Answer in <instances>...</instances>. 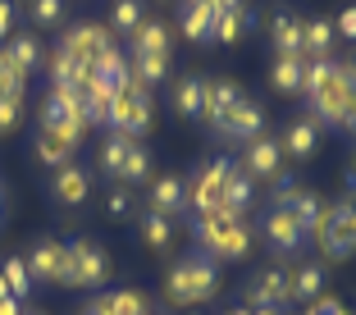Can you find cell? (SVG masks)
<instances>
[{
    "mask_svg": "<svg viewBox=\"0 0 356 315\" xmlns=\"http://www.w3.org/2000/svg\"><path fill=\"white\" fill-rule=\"evenodd\" d=\"M352 64H356V60H352Z\"/></svg>",
    "mask_w": 356,
    "mask_h": 315,
    "instance_id": "obj_55",
    "label": "cell"
},
{
    "mask_svg": "<svg viewBox=\"0 0 356 315\" xmlns=\"http://www.w3.org/2000/svg\"><path fill=\"white\" fill-rule=\"evenodd\" d=\"M302 78H306V60L302 55H279V60H274V87H279V92L297 96L302 92Z\"/></svg>",
    "mask_w": 356,
    "mask_h": 315,
    "instance_id": "obj_29",
    "label": "cell"
},
{
    "mask_svg": "<svg viewBox=\"0 0 356 315\" xmlns=\"http://www.w3.org/2000/svg\"><path fill=\"white\" fill-rule=\"evenodd\" d=\"M261 128H265V110L256 101H238L224 115V124H215V137H224V142H252V137H261Z\"/></svg>",
    "mask_w": 356,
    "mask_h": 315,
    "instance_id": "obj_9",
    "label": "cell"
},
{
    "mask_svg": "<svg viewBox=\"0 0 356 315\" xmlns=\"http://www.w3.org/2000/svg\"><path fill=\"white\" fill-rule=\"evenodd\" d=\"M128 147H133V137H124V133H110V137H105V147H101V169L110 174V179H119Z\"/></svg>",
    "mask_w": 356,
    "mask_h": 315,
    "instance_id": "obj_35",
    "label": "cell"
},
{
    "mask_svg": "<svg viewBox=\"0 0 356 315\" xmlns=\"http://www.w3.org/2000/svg\"><path fill=\"white\" fill-rule=\"evenodd\" d=\"M28 14H32V23L51 28V23L64 19V0H28Z\"/></svg>",
    "mask_w": 356,
    "mask_h": 315,
    "instance_id": "obj_40",
    "label": "cell"
},
{
    "mask_svg": "<svg viewBox=\"0 0 356 315\" xmlns=\"http://www.w3.org/2000/svg\"><path fill=\"white\" fill-rule=\"evenodd\" d=\"M256 28V14L242 5V10H224V14H215V42H242V32H252Z\"/></svg>",
    "mask_w": 356,
    "mask_h": 315,
    "instance_id": "obj_26",
    "label": "cell"
},
{
    "mask_svg": "<svg viewBox=\"0 0 356 315\" xmlns=\"http://www.w3.org/2000/svg\"><path fill=\"white\" fill-rule=\"evenodd\" d=\"M343 188H347V201H356V165L343 174Z\"/></svg>",
    "mask_w": 356,
    "mask_h": 315,
    "instance_id": "obj_46",
    "label": "cell"
},
{
    "mask_svg": "<svg viewBox=\"0 0 356 315\" xmlns=\"http://www.w3.org/2000/svg\"><path fill=\"white\" fill-rule=\"evenodd\" d=\"M338 124H343L347 133L356 137V96H352V101H347V110H343V119H338Z\"/></svg>",
    "mask_w": 356,
    "mask_h": 315,
    "instance_id": "obj_44",
    "label": "cell"
},
{
    "mask_svg": "<svg viewBox=\"0 0 356 315\" xmlns=\"http://www.w3.org/2000/svg\"><path fill=\"white\" fill-rule=\"evenodd\" d=\"M105 46H115V42H110V28H96V23H78V28H69V37H64L60 55H69L78 69H87V74H92L96 55H101Z\"/></svg>",
    "mask_w": 356,
    "mask_h": 315,
    "instance_id": "obj_6",
    "label": "cell"
},
{
    "mask_svg": "<svg viewBox=\"0 0 356 315\" xmlns=\"http://www.w3.org/2000/svg\"><path fill=\"white\" fill-rule=\"evenodd\" d=\"M274 197H279L274 206H283L297 220L302 238H315V229H320V220H325V201L315 197V192H306V188H288V192H274Z\"/></svg>",
    "mask_w": 356,
    "mask_h": 315,
    "instance_id": "obj_10",
    "label": "cell"
},
{
    "mask_svg": "<svg viewBox=\"0 0 356 315\" xmlns=\"http://www.w3.org/2000/svg\"><path fill=\"white\" fill-rule=\"evenodd\" d=\"M0 279L10 284V297H28L32 293V274H28V261H19V256H10V261L0 265Z\"/></svg>",
    "mask_w": 356,
    "mask_h": 315,
    "instance_id": "obj_36",
    "label": "cell"
},
{
    "mask_svg": "<svg viewBox=\"0 0 356 315\" xmlns=\"http://www.w3.org/2000/svg\"><path fill=\"white\" fill-rule=\"evenodd\" d=\"M288 302H293V297H288V274H283V270H265V274H256V279H252V306H256V315H279Z\"/></svg>",
    "mask_w": 356,
    "mask_h": 315,
    "instance_id": "obj_11",
    "label": "cell"
},
{
    "mask_svg": "<svg viewBox=\"0 0 356 315\" xmlns=\"http://www.w3.org/2000/svg\"><path fill=\"white\" fill-rule=\"evenodd\" d=\"M133 55H169V28L165 23H147L133 32Z\"/></svg>",
    "mask_w": 356,
    "mask_h": 315,
    "instance_id": "obj_28",
    "label": "cell"
},
{
    "mask_svg": "<svg viewBox=\"0 0 356 315\" xmlns=\"http://www.w3.org/2000/svg\"><path fill=\"white\" fill-rule=\"evenodd\" d=\"M256 201V188H252V174H242V169H233L229 183H224V201H220V215H229V220H242L247 210H252Z\"/></svg>",
    "mask_w": 356,
    "mask_h": 315,
    "instance_id": "obj_18",
    "label": "cell"
},
{
    "mask_svg": "<svg viewBox=\"0 0 356 315\" xmlns=\"http://www.w3.org/2000/svg\"><path fill=\"white\" fill-rule=\"evenodd\" d=\"M105 210H110L115 220H128V215H133V197H128L124 188H115L110 197H105Z\"/></svg>",
    "mask_w": 356,
    "mask_h": 315,
    "instance_id": "obj_42",
    "label": "cell"
},
{
    "mask_svg": "<svg viewBox=\"0 0 356 315\" xmlns=\"http://www.w3.org/2000/svg\"><path fill=\"white\" fill-rule=\"evenodd\" d=\"M19 110H23V96H0V133H10L19 124Z\"/></svg>",
    "mask_w": 356,
    "mask_h": 315,
    "instance_id": "obj_41",
    "label": "cell"
},
{
    "mask_svg": "<svg viewBox=\"0 0 356 315\" xmlns=\"http://www.w3.org/2000/svg\"><path fill=\"white\" fill-rule=\"evenodd\" d=\"M110 101H115V96H105L101 87H87L83 105H78V119H83L87 128H92V124H110Z\"/></svg>",
    "mask_w": 356,
    "mask_h": 315,
    "instance_id": "obj_31",
    "label": "cell"
},
{
    "mask_svg": "<svg viewBox=\"0 0 356 315\" xmlns=\"http://www.w3.org/2000/svg\"><path fill=\"white\" fill-rule=\"evenodd\" d=\"M265 242H270L279 256H293V252H302L306 247V238H302V229H297V220L288 215L283 206H274L270 215H265Z\"/></svg>",
    "mask_w": 356,
    "mask_h": 315,
    "instance_id": "obj_13",
    "label": "cell"
},
{
    "mask_svg": "<svg viewBox=\"0 0 356 315\" xmlns=\"http://www.w3.org/2000/svg\"><path fill=\"white\" fill-rule=\"evenodd\" d=\"M283 169V147L274 137H252L247 151H242V174H252V179H274Z\"/></svg>",
    "mask_w": 356,
    "mask_h": 315,
    "instance_id": "obj_12",
    "label": "cell"
},
{
    "mask_svg": "<svg viewBox=\"0 0 356 315\" xmlns=\"http://www.w3.org/2000/svg\"><path fill=\"white\" fill-rule=\"evenodd\" d=\"M338 32H343V37H352V42H356V10H347L343 19H338Z\"/></svg>",
    "mask_w": 356,
    "mask_h": 315,
    "instance_id": "obj_45",
    "label": "cell"
},
{
    "mask_svg": "<svg viewBox=\"0 0 356 315\" xmlns=\"http://www.w3.org/2000/svg\"><path fill=\"white\" fill-rule=\"evenodd\" d=\"M224 315H256V311H224Z\"/></svg>",
    "mask_w": 356,
    "mask_h": 315,
    "instance_id": "obj_51",
    "label": "cell"
},
{
    "mask_svg": "<svg viewBox=\"0 0 356 315\" xmlns=\"http://www.w3.org/2000/svg\"><path fill=\"white\" fill-rule=\"evenodd\" d=\"M0 69H5V55H0Z\"/></svg>",
    "mask_w": 356,
    "mask_h": 315,
    "instance_id": "obj_54",
    "label": "cell"
},
{
    "mask_svg": "<svg viewBox=\"0 0 356 315\" xmlns=\"http://www.w3.org/2000/svg\"><path fill=\"white\" fill-rule=\"evenodd\" d=\"M28 274H32V279H55V284L78 288V279H74V261H69V247H64V242H51V238L32 247V256H28Z\"/></svg>",
    "mask_w": 356,
    "mask_h": 315,
    "instance_id": "obj_5",
    "label": "cell"
},
{
    "mask_svg": "<svg viewBox=\"0 0 356 315\" xmlns=\"http://www.w3.org/2000/svg\"><path fill=\"white\" fill-rule=\"evenodd\" d=\"M147 179H151V156L133 142L124 156V169H119V183H147Z\"/></svg>",
    "mask_w": 356,
    "mask_h": 315,
    "instance_id": "obj_37",
    "label": "cell"
},
{
    "mask_svg": "<svg viewBox=\"0 0 356 315\" xmlns=\"http://www.w3.org/2000/svg\"><path fill=\"white\" fill-rule=\"evenodd\" d=\"M288 297L293 302H320L325 297V265H297L293 274H288Z\"/></svg>",
    "mask_w": 356,
    "mask_h": 315,
    "instance_id": "obj_20",
    "label": "cell"
},
{
    "mask_svg": "<svg viewBox=\"0 0 356 315\" xmlns=\"http://www.w3.org/2000/svg\"><path fill=\"white\" fill-rule=\"evenodd\" d=\"M37 160L51 169H64L69 160H74V142L60 133H37Z\"/></svg>",
    "mask_w": 356,
    "mask_h": 315,
    "instance_id": "obj_27",
    "label": "cell"
},
{
    "mask_svg": "<svg viewBox=\"0 0 356 315\" xmlns=\"http://www.w3.org/2000/svg\"><path fill=\"white\" fill-rule=\"evenodd\" d=\"M42 133H60V137H69V142L78 147V137L87 133V124L78 119V105L69 101V96L46 92V101H42Z\"/></svg>",
    "mask_w": 356,
    "mask_h": 315,
    "instance_id": "obj_8",
    "label": "cell"
},
{
    "mask_svg": "<svg viewBox=\"0 0 356 315\" xmlns=\"http://www.w3.org/2000/svg\"><path fill=\"white\" fill-rule=\"evenodd\" d=\"M238 101H247V96L238 92V83H229V78H210L206 83V115L201 119H210V128L224 124V115H229Z\"/></svg>",
    "mask_w": 356,
    "mask_h": 315,
    "instance_id": "obj_19",
    "label": "cell"
},
{
    "mask_svg": "<svg viewBox=\"0 0 356 315\" xmlns=\"http://www.w3.org/2000/svg\"><path fill=\"white\" fill-rule=\"evenodd\" d=\"M5 297H10V284H5V279H0V302H5Z\"/></svg>",
    "mask_w": 356,
    "mask_h": 315,
    "instance_id": "obj_50",
    "label": "cell"
},
{
    "mask_svg": "<svg viewBox=\"0 0 356 315\" xmlns=\"http://www.w3.org/2000/svg\"><path fill=\"white\" fill-rule=\"evenodd\" d=\"M51 192H55V201H60V206H83L87 192H92V174H87L83 165H74V160H69L64 169H55Z\"/></svg>",
    "mask_w": 356,
    "mask_h": 315,
    "instance_id": "obj_16",
    "label": "cell"
},
{
    "mask_svg": "<svg viewBox=\"0 0 356 315\" xmlns=\"http://www.w3.org/2000/svg\"><path fill=\"white\" fill-rule=\"evenodd\" d=\"M174 110L183 119H201L206 115V83H201V78H178L174 83Z\"/></svg>",
    "mask_w": 356,
    "mask_h": 315,
    "instance_id": "obj_22",
    "label": "cell"
},
{
    "mask_svg": "<svg viewBox=\"0 0 356 315\" xmlns=\"http://www.w3.org/2000/svg\"><path fill=\"white\" fill-rule=\"evenodd\" d=\"M178 28H183L188 42H215V5L210 0H183Z\"/></svg>",
    "mask_w": 356,
    "mask_h": 315,
    "instance_id": "obj_14",
    "label": "cell"
},
{
    "mask_svg": "<svg viewBox=\"0 0 356 315\" xmlns=\"http://www.w3.org/2000/svg\"><path fill=\"white\" fill-rule=\"evenodd\" d=\"M137 229H142V242H147L151 252H165L169 242H174V220H165L156 210H147V215L137 220Z\"/></svg>",
    "mask_w": 356,
    "mask_h": 315,
    "instance_id": "obj_30",
    "label": "cell"
},
{
    "mask_svg": "<svg viewBox=\"0 0 356 315\" xmlns=\"http://www.w3.org/2000/svg\"><path fill=\"white\" fill-rule=\"evenodd\" d=\"M279 147L288 151V156H297V160H311L315 147H320V128H315L311 119H297V124H288V133H283Z\"/></svg>",
    "mask_w": 356,
    "mask_h": 315,
    "instance_id": "obj_23",
    "label": "cell"
},
{
    "mask_svg": "<svg viewBox=\"0 0 356 315\" xmlns=\"http://www.w3.org/2000/svg\"><path fill=\"white\" fill-rule=\"evenodd\" d=\"M0 206H5V192H0Z\"/></svg>",
    "mask_w": 356,
    "mask_h": 315,
    "instance_id": "obj_53",
    "label": "cell"
},
{
    "mask_svg": "<svg viewBox=\"0 0 356 315\" xmlns=\"http://www.w3.org/2000/svg\"><path fill=\"white\" fill-rule=\"evenodd\" d=\"M23 315H42V311H23Z\"/></svg>",
    "mask_w": 356,
    "mask_h": 315,
    "instance_id": "obj_52",
    "label": "cell"
},
{
    "mask_svg": "<svg viewBox=\"0 0 356 315\" xmlns=\"http://www.w3.org/2000/svg\"><path fill=\"white\" fill-rule=\"evenodd\" d=\"M169 302L174 306H192V279H188V261H178L169 270Z\"/></svg>",
    "mask_w": 356,
    "mask_h": 315,
    "instance_id": "obj_39",
    "label": "cell"
},
{
    "mask_svg": "<svg viewBox=\"0 0 356 315\" xmlns=\"http://www.w3.org/2000/svg\"><path fill=\"white\" fill-rule=\"evenodd\" d=\"M69 247V261H74V279L78 288H101L105 279H110V261H105V247H96V242L78 238V242H64Z\"/></svg>",
    "mask_w": 356,
    "mask_h": 315,
    "instance_id": "obj_7",
    "label": "cell"
},
{
    "mask_svg": "<svg viewBox=\"0 0 356 315\" xmlns=\"http://www.w3.org/2000/svg\"><path fill=\"white\" fill-rule=\"evenodd\" d=\"M110 128L124 133V137H133V142L151 128V96H147L142 83H133L128 92H119L115 101H110Z\"/></svg>",
    "mask_w": 356,
    "mask_h": 315,
    "instance_id": "obj_4",
    "label": "cell"
},
{
    "mask_svg": "<svg viewBox=\"0 0 356 315\" xmlns=\"http://www.w3.org/2000/svg\"><path fill=\"white\" fill-rule=\"evenodd\" d=\"M83 315H105V311H101V302H92V306H87Z\"/></svg>",
    "mask_w": 356,
    "mask_h": 315,
    "instance_id": "obj_49",
    "label": "cell"
},
{
    "mask_svg": "<svg viewBox=\"0 0 356 315\" xmlns=\"http://www.w3.org/2000/svg\"><path fill=\"white\" fill-rule=\"evenodd\" d=\"M210 5H215V14H224V10H242L247 0H210Z\"/></svg>",
    "mask_w": 356,
    "mask_h": 315,
    "instance_id": "obj_48",
    "label": "cell"
},
{
    "mask_svg": "<svg viewBox=\"0 0 356 315\" xmlns=\"http://www.w3.org/2000/svg\"><path fill=\"white\" fill-rule=\"evenodd\" d=\"M188 261V279H192V302H210L220 293V261L210 252H197V256H183Z\"/></svg>",
    "mask_w": 356,
    "mask_h": 315,
    "instance_id": "obj_17",
    "label": "cell"
},
{
    "mask_svg": "<svg viewBox=\"0 0 356 315\" xmlns=\"http://www.w3.org/2000/svg\"><path fill=\"white\" fill-rule=\"evenodd\" d=\"M151 210L156 215H165V220H174V215H183L188 206V183L178 179V174H165V179L151 183Z\"/></svg>",
    "mask_w": 356,
    "mask_h": 315,
    "instance_id": "obj_15",
    "label": "cell"
},
{
    "mask_svg": "<svg viewBox=\"0 0 356 315\" xmlns=\"http://www.w3.org/2000/svg\"><path fill=\"white\" fill-rule=\"evenodd\" d=\"M0 315H23V306H19V297H5V302H0Z\"/></svg>",
    "mask_w": 356,
    "mask_h": 315,
    "instance_id": "obj_47",
    "label": "cell"
},
{
    "mask_svg": "<svg viewBox=\"0 0 356 315\" xmlns=\"http://www.w3.org/2000/svg\"><path fill=\"white\" fill-rule=\"evenodd\" d=\"M137 28H142V0H115L110 32H119V37H133Z\"/></svg>",
    "mask_w": 356,
    "mask_h": 315,
    "instance_id": "obj_34",
    "label": "cell"
},
{
    "mask_svg": "<svg viewBox=\"0 0 356 315\" xmlns=\"http://www.w3.org/2000/svg\"><path fill=\"white\" fill-rule=\"evenodd\" d=\"M133 83H142V87H151V83H160V78L169 74V55H133Z\"/></svg>",
    "mask_w": 356,
    "mask_h": 315,
    "instance_id": "obj_33",
    "label": "cell"
},
{
    "mask_svg": "<svg viewBox=\"0 0 356 315\" xmlns=\"http://www.w3.org/2000/svg\"><path fill=\"white\" fill-rule=\"evenodd\" d=\"M0 55H5V60H10L23 78L42 69V46H37V37H32V32H10V46H5Z\"/></svg>",
    "mask_w": 356,
    "mask_h": 315,
    "instance_id": "obj_21",
    "label": "cell"
},
{
    "mask_svg": "<svg viewBox=\"0 0 356 315\" xmlns=\"http://www.w3.org/2000/svg\"><path fill=\"white\" fill-rule=\"evenodd\" d=\"M14 32V0H0V42Z\"/></svg>",
    "mask_w": 356,
    "mask_h": 315,
    "instance_id": "obj_43",
    "label": "cell"
},
{
    "mask_svg": "<svg viewBox=\"0 0 356 315\" xmlns=\"http://www.w3.org/2000/svg\"><path fill=\"white\" fill-rule=\"evenodd\" d=\"M315 242L325 247L329 261H347L356 252V201H334L325 206V220L315 229Z\"/></svg>",
    "mask_w": 356,
    "mask_h": 315,
    "instance_id": "obj_2",
    "label": "cell"
},
{
    "mask_svg": "<svg viewBox=\"0 0 356 315\" xmlns=\"http://www.w3.org/2000/svg\"><path fill=\"white\" fill-rule=\"evenodd\" d=\"M329 46H334V23L329 19L302 23V60H325Z\"/></svg>",
    "mask_w": 356,
    "mask_h": 315,
    "instance_id": "obj_24",
    "label": "cell"
},
{
    "mask_svg": "<svg viewBox=\"0 0 356 315\" xmlns=\"http://www.w3.org/2000/svg\"><path fill=\"white\" fill-rule=\"evenodd\" d=\"M338 78V60L334 55H325V60H306V78H302V92L315 96L320 87H329Z\"/></svg>",
    "mask_w": 356,
    "mask_h": 315,
    "instance_id": "obj_32",
    "label": "cell"
},
{
    "mask_svg": "<svg viewBox=\"0 0 356 315\" xmlns=\"http://www.w3.org/2000/svg\"><path fill=\"white\" fill-rule=\"evenodd\" d=\"M233 174V160L229 156H215L192 174V192H188V206H197V215H220V201H224V183Z\"/></svg>",
    "mask_w": 356,
    "mask_h": 315,
    "instance_id": "obj_3",
    "label": "cell"
},
{
    "mask_svg": "<svg viewBox=\"0 0 356 315\" xmlns=\"http://www.w3.org/2000/svg\"><path fill=\"white\" fill-rule=\"evenodd\" d=\"M197 238H201V252H210L215 261H220V256L242 261V256L252 252V229L242 220H229V215H201Z\"/></svg>",
    "mask_w": 356,
    "mask_h": 315,
    "instance_id": "obj_1",
    "label": "cell"
},
{
    "mask_svg": "<svg viewBox=\"0 0 356 315\" xmlns=\"http://www.w3.org/2000/svg\"><path fill=\"white\" fill-rule=\"evenodd\" d=\"M101 311L105 315H147V302H142V293H105Z\"/></svg>",
    "mask_w": 356,
    "mask_h": 315,
    "instance_id": "obj_38",
    "label": "cell"
},
{
    "mask_svg": "<svg viewBox=\"0 0 356 315\" xmlns=\"http://www.w3.org/2000/svg\"><path fill=\"white\" fill-rule=\"evenodd\" d=\"M270 42H274V51H279V55H302V23H297L288 10L274 14V23H270Z\"/></svg>",
    "mask_w": 356,
    "mask_h": 315,
    "instance_id": "obj_25",
    "label": "cell"
}]
</instances>
